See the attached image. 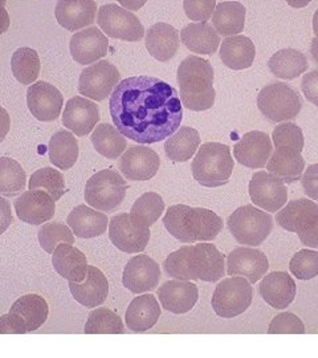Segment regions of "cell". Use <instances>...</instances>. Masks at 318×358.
I'll list each match as a JSON object with an SVG mask.
<instances>
[{"label":"cell","instance_id":"1","mask_svg":"<svg viewBox=\"0 0 318 358\" xmlns=\"http://www.w3.org/2000/svg\"><path fill=\"white\" fill-rule=\"evenodd\" d=\"M109 110L121 134L142 145L168 138L183 120V105L177 90L152 76L120 81L110 94Z\"/></svg>","mask_w":318,"mask_h":358},{"label":"cell","instance_id":"2","mask_svg":"<svg viewBox=\"0 0 318 358\" xmlns=\"http://www.w3.org/2000/svg\"><path fill=\"white\" fill-rule=\"evenodd\" d=\"M179 97L183 108L192 112H204L214 106L217 92L214 90V68L199 56H187L177 71Z\"/></svg>","mask_w":318,"mask_h":358},{"label":"cell","instance_id":"3","mask_svg":"<svg viewBox=\"0 0 318 358\" xmlns=\"http://www.w3.org/2000/svg\"><path fill=\"white\" fill-rule=\"evenodd\" d=\"M164 224L182 243L210 242L223 230V219L211 210L187 205L168 207Z\"/></svg>","mask_w":318,"mask_h":358},{"label":"cell","instance_id":"4","mask_svg":"<svg viewBox=\"0 0 318 358\" xmlns=\"http://www.w3.org/2000/svg\"><path fill=\"white\" fill-rule=\"evenodd\" d=\"M231 149L224 143L205 142L192 161V176L204 187H220L229 182L233 171Z\"/></svg>","mask_w":318,"mask_h":358},{"label":"cell","instance_id":"5","mask_svg":"<svg viewBox=\"0 0 318 358\" xmlns=\"http://www.w3.org/2000/svg\"><path fill=\"white\" fill-rule=\"evenodd\" d=\"M276 222L284 230L298 235L301 243L318 247V205L306 198L296 199L276 214Z\"/></svg>","mask_w":318,"mask_h":358},{"label":"cell","instance_id":"6","mask_svg":"<svg viewBox=\"0 0 318 358\" xmlns=\"http://www.w3.org/2000/svg\"><path fill=\"white\" fill-rule=\"evenodd\" d=\"M227 226L238 243L257 247L273 230V217L254 205H245L229 215Z\"/></svg>","mask_w":318,"mask_h":358},{"label":"cell","instance_id":"7","mask_svg":"<svg viewBox=\"0 0 318 358\" xmlns=\"http://www.w3.org/2000/svg\"><path fill=\"white\" fill-rule=\"evenodd\" d=\"M127 183L112 169L96 173L85 185V202L100 211L110 213L120 207L127 196Z\"/></svg>","mask_w":318,"mask_h":358},{"label":"cell","instance_id":"8","mask_svg":"<svg viewBox=\"0 0 318 358\" xmlns=\"http://www.w3.org/2000/svg\"><path fill=\"white\" fill-rule=\"evenodd\" d=\"M257 108L272 122H284L296 118L303 109L297 90L285 83L269 84L257 96Z\"/></svg>","mask_w":318,"mask_h":358},{"label":"cell","instance_id":"9","mask_svg":"<svg viewBox=\"0 0 318 358\" xmlns=\"http://www.w3.org/2000/svg\"><path fill=\"white\" fill-rule=\"evenodd\" d=\"M252 294L251 282L242 276H232L217 284L211 306L219 317L233 319L251 307Z\"/></svg>","mask_w":318,"mask_h":358},{"label":"cell","instance_id":"10","mask_svg":"<svg viewBox=\"0 0 318 358\" xmlns=\"http://www.w3.org/2000/svg\"><path fill=\"white\" fill-rule=\"evenodd\" d=\"M97 24L106 36L124 41H140L146 34L145 27L134 13L115 3L100 7Z\"/></svg>","mask_w":318,"mask_h":358},{"label":"cell","instance_id":"11","mask_svg":"<svg viewBox=\"0 0 318 358\" xmlns=\"http://www.w3.org/2000/svg\"><path fill=\"white\" fill-rule=\"evenodd\" d=\"M118 83L120 72L115 65L108 60H99L81 72L78 92L93 101H103L110 97Z\"/></svg>","mask_w":318,"mask_h":358},{"label":"cell","instance_id":"12","mask_svg":"<svg viewBox=\"0 0 318 358\" xmlns=\"http://www.w3.org/2000/svg\"><path fill=\"white\" fill-rule=\"evenodd\" d=\"M109 236L115 247L127 254H138L147 247L150 227L134 220L130 214H118L109 222Z\"/></svg>","mask_w":318,"mask_h":358},{"label":"cell","instance_id":"13","mask_svg":"<svg viewBox=\"0 0 318 358\" xmlns=\"http://www.w3.org/2000/svg\"><path fill=\"white\" fill-rule=\"evenodd\" d=\"M248 192L254 205L267 213H277L288 202L285 182L267 171L254 173Z\"/></svg>","mask_w":318,"mask_h":358},{"label":"cell","instance_id":"14","mask_svg":"<svg viewBox=\"0 0 318 358\" xmlns=\"http://www.w3.org/2000/svg\"><path fill=\"white\" fill-rule=\"evenodd\" d=\"M27 105L29 112L38 121H55L62 115L64 96L50 83L38 81L28 87Z\"/></svg>","mask_w":318,"mask_h":358},{"label":"cell","instance_id":"15","mask_svg":"<svg viewBox=\"0 0 318 358\" xmlns=\"http://www.w3.org/2000/svg\"><path fill=\"white\" fill-rule=\"evenodd\" d=\"M69 48L76 63L93 64L106 56L109 51V40L100 27H87L72 35Z\"/></svg>","mask_w":318,"mask_h":358},{"label":"cell","instance_id":"16","mask_svg":"<svg viewBox=\"0 0 318 358\" xmlns=\"http://www.w3.org/2000/svg\"><path fill=\"white\" fill-rule=\"evenodd\" d=\"M161 280L159 264L147 255H137L127 262L122 282L133 294H140L153 291Z\"/></svg>","mask_w":318,"mask_h":358},{"label":"cell","instance_id":"17","mask_svg":"<svg viewBox=\"0 0 318 358\" xmlns=\"http://www.w3.org/2000/svg\"><path fill=\"white\" fill-rule=\"evenodd\" d=\"M269 269L268 257L252 247H238L227 256L229 276H244L251 284L261 280Z\"/></svg>","mask_w":318,"mask_h":358},{"label":"cell","instance_id":"18","mask_svg":"<svg viewBox=\"0 0 318 358\" xmlns=\"http://www.w3.org/2000/svg\"><path fill=\"white\" fill-rule=\"evenodd\" d=\"M161 158L147 146H130L120 159V170L127 180H149L157 176Z\"/></svg>","mask_w":318,"mask_h":358},{"label":"cell","instance_id":"19","mask_svg":"<svg viewBox=\"0 0 318 358\" xmlns=\"http://www.w3.org/2000/svg\"><path fill=\"white\" fill-rule=\"evenodd\" d=\"M100 121V109L96 103L87 97L76 96L71 99L63 113L64 128L75 133L77 137H85L90 134Z\"/></svg>","mask_w":318,"mask_h":358},{"label":"cell","instance_id":"20","mask_svg":"<svg viewBox=\"0 0 318 358\" xmlns=\"http://www.w3.org/2000/svg\"><path fill=\"white\" fill-rule=\"evenodd\" d=\"M272 142L264 131H248L236 142L233 148L235 159L243 166L250 169H261L267 165L272 155Z\"/></svg>","mask_w":318,"mask_h":358},{"label":"cell","instance_id":"21","mask_svg":"<svg viewBox=\"0 0 318 358\" xmlns=\"http://www.w3.org/2000/svg\"><path fill=\"white\" fill-rule=\"evenodd\" d=\"M13 206L19 219L34 226H40L51 220L56 210L53 198L44 190L23 192L19 198H16Z\"/></svg>","mask_w":318,"mask_h":358},{"label":"cell","instance_id":"22","mask_svg":"<svg viewBox=\"0 0 318 358\" xmlns=\"http://www.w3.org/2000/svg\"><path fill=\"white\" fill-rule=\"evenodd\" d=\"M224 256L214 244H196L191 252V273L194 280L217 282L226 273Z\"/></svg>","mask_w":318,"mask_h":358},{"label":"cell","instance_id":"23","mask_svg":"<svg viewBox=\"0 0 318 358\" xmlns=\"http://www.w3.org/2000/svg\"><path fill=\"white\" fill-rule=\"evenodd\" d=\"M97 4L94 0H59L55 16L59 24L69 32H77L96 22Z\"/></svg>","mask_w":318,"mask_h":358},{"label":"cell","instance_id":"24","mask_svg":"<svg viewBox=\"0 0 318 358\" xmlns=\"http://www.w3.org/2000/svg\"><path fill=\"white\" fill-rule=\"evenodd\" d=\"M158 297L161 306L166 310L175 315H183L195 307L199 291L196 284L177 279L164 282L158 289Z\"/></svg>","mask_w":318,"mask_h":358},{"label":"cell","instance_id":"25","mask_svg":"<svg viewBox=\"0 0 318 358\" xmlns=\"http://www.w3.org/2000/svg\"><path fill=\"white\" fill-rule=\"evenodd\" d=\"M71 294L77 303L85 308L100 307L109 294V282L101 271L88 266L87 276L82 282H69Z\"/></svg>","mask_w":318,"mask_h":358},{"label":"cell","instance_id":"26","mask_svg":"<svg viewBox=\"0 0 318 358\" xmlns=\"http://www.w3.org/2000/svg\"><path fill=\"white\" fill-rule=\"evenodd\" d=\"M259 292L268 306L285 309L292 304L297 294V285L287 272L276 271L263 278Z\"/></svg>","mask_w":318,"mask_h":358},{"label":"cell","instance_id":"27","mask_svg":"<svg viewBox=\"0 0 318 358\" xmlns=\"http://www.w3.org/2000/svg\"><path fill=\"white\" fill-rule=\"evenodd\" d=\"M145 35L146 50L155 60L165 63L177 55L180 34L175 27L167 23H155Z\"/></svg>","mask_w":318,"mask_h":358},{"label":"cell","instance_id":"28","mask_svg":"<svg viewBox=\"0 0 318 358\" xmlns=\"http://www.w3.org/2000/svg\"><path fill=\"white\" fill-rule=\"evenodd\" d=\"M52 264L68 282H82L88 272L87 256L72 244H59L52 254Z\"/></svg>","mask_w":318,"mask_h":358},{"label":"cell","instance_id":"29","mask_svg":"<svg viewBox=\"0 0 318 358\" xmlns=\"http://www.w3.org/2000/svg\"><path fill=\"white\" fill-rule=\"evenodd\" d=\"M162 315L159 303L154 294H142L136 297L125 313L127 328L136 333L152 329Z\"/></svg>","mask_w":318,"mask_h":358},{"label":"cell","instance_id":"30","mask_svg":"<svg viewBox=\"0 0 318 358\" xmlns=\"http://www.w3.org/2000/svg\"><path fill=\"white\" fill-rule=\"evenodd\" d=\"M66 223L77 238L92 239L101 236L109 226V217L103 213H97L88 206L80 205L72 210L66 217Z\"/></svg>","mask_w":318,"mask_h":358},{"label":"cell","instance_id":"31","mask_svg":"<svg viewBox=\"0 0 318 358\" xmlns=\"http://www.w3.org/2000/svg\"><path fill=\"white\" fill-rule=\"evenodd\" d=\"M179 34L182 44L192 53L212 55L220 45V35L208 22L190 23L183 27Z\"/></svg>","mask_w":318,"mask_h":358},{"label":"cell","instance_id":"32","mask_svg":"<svg viewBox=\"0 0 318 358\" xmlns=\"http://www.w3.org/2000/svg\"><path fill=\"white\" fill-rule=\"evenodd\" d=\"M219 57L229 69L243 71L254 64L256 47L252 40L244 35L229 36L223 40Z\"/></svg>","mask_w":318,"mask_h":358},{"label":"cell","instance_id":"33","mask_svg":"<svg viewBox=\"0 0 318 358\" xmlns=\"http://www.w3.org/2000/svg\"><path fill=\"white\" fill-rule=\"evenodd\" d=\"M268 173L282 179L285 183H294L303 177L305 159L294 149H276L267 162Z\"/></svg>","mask_w":318,"mask_h":358},{"label":"cell","instance_id":"34","mask_svg":"<svg viewBox=\"0 0 318 358\" xmlns=\"http://www.w3.org/2000/svg\"><path fill=\"white\" fill-rule=\"evenodd\" d=\"M245 7L239 1L217 3L212 13V26L222 36L240 35L245 26Z\"/></svg>","mask_w":318,"mask_h":358},{"label":"cell","instance_id":"35","mask_svg":"<svg viewBox=\"0 0 318 358\" xmlns=\"http://www.w3.org/2000/svg\"><path fill=\"white\" fill-rule=\"evenodd\" d=\"M10 313L23 321L27 333L34 332L48 319L50 308L41 296L31 294L17 299L10 308Z\"/></svg>","mask_w":318,"mask_h":358},{"label":"cell","instance_id":"36","mask_svg":"<svg viewBox=\"0 0 318 358\" xmlns=\"http://www.w3.org/2000/svg\"><path fill=\"white\" fill-rule=\"evenodd\" d=\"M308 65L305 55L294 48L280 50L268 60V68L272 75L281 80H294L304 75Z\"/></svg>","mask_w":318,"mask_h":358},{"label":"cell","instance_id":"37","mask_svg":"<svg viewBox=\"0 0 318 358\" xmlns=\"http://www.w3.org/2000/svg\"><path fill=\"white\" fill-rule=\"evenodd\" d=\"M199 146V131L190 127H183L166 138L165 153L173 162H187L198 152Z\"/></svg>","mask_w":318,"mask_h":358},{"label":"cell","instance_id":"38","mask_svg":"<svg viewBox=\"0 0 318 358\" xmlns=\"http://www.w3.org/2000/svg\"><path fill=\"white\" fill-rule=\"evenodd\" d=\"M48 154L53 166L60 170L72 169L78 159V141L75 134L71 130L55 133L50 140Z\"/></svg>","mask_w":318,"mask_h":358},{"label":"cell","instance_id":"39","mask_svg":"<svg viewBox=\"0 0 318 358\" xmlns=\"http://www.w3.org/2000/svg\"><path fill=\"white\" fill-rule=\"evenodd\" d=\"M92 143L96 152L108 159H117L127 149V137L112 124H100L92 133Z\"/></svg>","mask_w":318,"mask_h":358},{"label":"cell","instance_id":"40","mask_svg":"<svg viewBox=\"0 0 318 358\" xmlns=\"http://www.w3.org/2000/svg\"><path fill=\"white\" fill-rule=\"evenodd\" d=\"M27 176L22 165L10 157H0V195L13 198L24 192Z\"/></svg>","mask_w":318,"mask_h":358},{"label":"cell","instance_id":"41","mask_svg":"<svg viewBox=\"0 0 318 358\" xmlns=\"http://www.w3.org/2000/svg\"><path fill=\"white\" fill-rule=\"evenodd\" d=\"M40 68V59L35 50L22 47L13 52L11 69L15 78L23 85H32L38 80Z\"/></svg>","mask_w":318,"mask_h":358},{"label":"cell","instance_id":"42","mask_svg":"<svg viewBox=\"0 0 318 358\" xmlns=\"http://www.w3.org/2000/svg\"><path fill=\"white\" fill-rule=\"evenodd\" d=\"M165 211L164 198L157 192H145L134 202L130 215L142 224L152 227Z\"/></svg>","mask_w":318,"mask_h":358},{"label":"cell","instance_id":"43","mask_svg":"<svg viewBox=\"0 0 318 358\" xmlns=\"http://www.w3.org/2000/svg\"><path fill=\"white\" fill-rule=\"evenodd\" d=\"M87 334H122L125 333L121 317L108 308L92 310L85 324Z\"/></svg>","mask_w":318,"mask_h":358},{"label":"cell","instance_id":"44","mask_svg":"<svg viewBox=\"0 0 318 358\" xmlns=\"http://www.w3.org/2000/svg\"><path fill=\"white\" fill-rule=\"evenodd\" d=\"M28 187L29 190H44L48 192L55 202H57L66 192L63 174L53 167H43L35 171L31 176Z\"/></svg>","mask_w":318,"mask_h":358},{"label":"cell","instance_id":"45","mask_svg":"<svg viewBox=\"0 0 318 358\" xmlns=\"http://www.w3.org/2000/svg\"><path fill=\"white\" fill-rule=\"evenodd\" d=\"M38 238L41 248L51 255L59 244H75V234L72 232L71 227L59 222L47 223L40 227Z\"/></svg>","mask_w":318,"mask_h":358},{"label":"cell","instance_id":"46","mask_svg":"<svg viewBox=\"0 0 318 358\" xmlns=\"http://www.w3.org/2000/svg\"><path fill=\"white\" fill-rule=\"evenodd\" d=\"M194 245L180 247L175 252L170 254L164 262L166 273L178 280H194L191 273V252Z\"/></svg>","mask_w":318,"mask_h":358},{"label":"cell","instance_id":"47","mask_svg":"<svg viewBox=\"0 0 318 358\" xmlns=\"http://www.w3.org/2000/svg\"><path fill=\"white\" fill-rule=\"evenodd\" d=\"M272 140L276 149H294L297 152H303L304 149V133L293 122H284L273 130Z\"/></svg>","mask_w":318,"mask_h":358},{"label":"cell","instance_id":"48","mask_svg":"<svg viewBox=\"0 0 318 358\" xmlns=\"http://www.w3.org/2000/svg\"><path fill=\"white\" fill-rule=\"evenodd\" d=\"M289 269L298 280H310L318 276V252L300 250L291 259Z\"/></svg>","mask_w":318,"mask_h":358},{"label":"cell","instance_id":"49","mask_svg":"<svg viewBox=\"0 0 318 358\" xmlns=\"http://www.w3.org/2000/svg\"><path fill=\"white\" fill-rule=\"evenodd\" d=\"M269 334H304L305 333V325L298 316L291 312H284L273 317L268 327Z\"/></svg>","mask_w":318,"mask_h":358},{"label":"cell","instance_id":"50","mask_svg":"<svg viewBox=\"0 0 318 358\" xmlns=\"http://www.w3.org/2000/svg\"><path fill=\"white\" fill-rule=\"evenodd\" d=\"M217 4V0H183V10L191 22H207Z\"/></svg>","mask_w":318,"mask_h":358},{"label":"cell","instance_id":"51","mask_svg":"<svg viewBox=\"0 0 318 358\" xmlns=\"http://www.w3.org/2000/svg\"><path fill=\"white\" fill-rule=\"evenodd\" d=\"M301 178V183L308 198L318 201V164L308 166Z\"/></svg>","mask_w":318,"mask_h":358},{"label":"cell","instance_id":"52","mask_svg":"<svg viewBox=\"0 0 318 358\" xmlns=\"http://www.w3.org/2000/svg\"><path fill=\"white\" fill-rule=\"evenodd\" d=\"M301 90L306 100L318 106V69H315L303 77Z\"/></svg>","mask_w":318,"mask_h":358},{"label":"cell","instance_id":"53","mask_svg":"<svg viewBox=\"0 0 318 358\" xmlns=\"http://www.w3.org/2000/svg\"><path fill=\"white\" fill-rule=\"evenodd\" d=\"M27 333L26 325L19 317L13 313L0 316V334H24Z\"/></svg>","mask_w":318,"mask_h":358},{"label":"cell","instance_id":"54","mask_svg":"<svg viewBox=\"0 0 318 358\" xmlns=\"http://www.w3.org/2000/svg\"><path fill=\"white\" fill-rule=\"evenodd\" d=\"M13 222V211H11V203L0 196V235L8 230Z\"/></svg>","mask_w":318,"mask_h":358},{"label":"cell","instance_id":"55","mask_svg":"<svg viewBox=\"0 0 318 358\" xmlns=\"http://www.w3.org/2000/svg\"><path fill=\"white\" fill-rule=\"evenodd\" d=\"M10 128H11V117L3 106H0V142L4 141V138L10 131Z\"/></svg>","mask_w":318,"mask_h":358},{"label":"cell","instance_id":"56","mask_svg":"<svg viewBox=\"0 0 318 358\" xmlns=\"http://www.w3.org/2000/svg\"><path fill=\"white\" fill-rule=\"evenodd\" d=\"M6 1L7 0H0V35L7 32L10 24H11V20H10V15L6 10Z\"/></svg>","mask_w":318,"mask_h":358},{"label":"cell","instance_id":"57","mask_svg":"<svg viewBox=\"0 0 318 358\" xmlns=\"http://www.w3.org/2000/svg\"><path fill=\"white\" fill-rule=\"evenodd\" d=\"M121 7L127 8V11H138L140 10L147 0H117Z\"/></svg>","mask_w":318,"mask_h":358},{"label":"cell","instance_id":"58","mask_svg":"<svg viewBox=\"0 0 318 358\" xmlns=\"http://www.w3.org/2000/svg\"><path fill=\"white\" fill-rule=\"evenodd\" d=\"M312 0H287V3L293 8H304Z\"/></svg>","mask_w":318,"mask_h":358},{"label":"cell","instance_id":"59","mask_svg":"<svg viewBox=\"0 0 318 358\" xmlns=\"http://www.w3.org/2000/svg\"><path fill=\"white\" fill-rule=\"evenodd\" d=\"M310 53H312V57L313 60L318 64V38H315L312 40V44H310Z\"/></svg>","mask_w":318,"mask_h":358},{"label":"cell","instance_id":"60","mask_svg":"<svg viewBox=\"0 0 318 358\" xmlns=\"http://www.w3.org/2000/svg\"><path fill=\"white\" fill-rule=\"evenodd\" d=\"M313 32H315L316 38H318V10L313 15Z\"/></svg>","mask_w":318,"mask_h":358}]
</instances>
